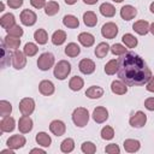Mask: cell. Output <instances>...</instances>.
<instances>
[{
	"instance_id": "obj_1",
	"label": "cell",
	"mask_w": 154,
	"mask_h": 154,
	"mask_svg": "<svg viewBox=\"0 0 154 154\" xmlns=\"http://www.w3.org/2000/svg\"><path fill=\"white\" fill-rule=\"evenodd\" d=\"M118 77L126 85L140 87L147 84L152 71L146 61L134 52H126L118 59Z\"/></svg>"
},
{
	"instance_id": "obj_2",
	"label": "cell",
	"mask_w": 154,
	"mask_h": 154,
	"mask_svg": "<svg viewBox=\"0 0 154 154\" xmlns=\"http://www.w3.org/2000/svg\"><path fill=\"white\" fill-rule=\"evenodd\" d=\"M72 122L78 128H84L89 122V112L84 107H77L72 112Z\"/></svg>"
},
{
	"instance_id": "obj_3",
	"label": "cell",
	"mask_w": 154,
	"mask_h": 154,
	"mask_svg": "<svg viewBox=\"0 0 154 154\" xmlns=\"http://www.w3.org/2000/svg\"><path fill=\"white\" fill-rule=\"evenodd\" d=\"M70 72H71V64L67 60H60L55 64L53 75L57 79L63 81L70 75Z\"/></svg>"
},
{
	"instance_id": "obj_4",
	"label": "cell",
	"mask_w": 154,
	"mask_h": 154,
	"mask_svg": "<svg viewBox=\"0 0 154 154\" xmlns=\"http://www.w3.org/2000/svg\"><path fill=\"white\" fill-rule=\"evenodd\" d=\"M54 65V55L49 52L42 53L37 59V67L42 71H48Z\"/></svg>"
},
{
	"instance_id": "obj_5",
	"label": "cell",
	"mask_w": 154,
	"mask_h": 154,
	"mask_svg": "<svg viewBox=\"0 0 154 154\" xmlns=\"http://www.w3.org/2000/svg\"><path fill=\"white\" fill-rule=\"evenodd\" d=\"M18 107L22 116H30L35 109V101L31 97H24L20 100Z\"/></svg>"
},
{
	"instance_id": "obj_6",
	"label": "cell",
	"mask_w": 154,
	"mask_h": 154,
	"mask_svg": "<svg viewBox=\"0 0 154 154\" xmlns=\"http://www.w3.org/2000/svg\"><path fill=\"white\" fill-rule=\"evenodd\" d=\"M26 55L24 54V52H20L18 49H16L12 54V66L16 70H22L23 67H25L26 65Z\"/></svg>"
},
{
	"instance_id": "obj_7",
	"label": "cell",
	"mask_w": 154,
	"mask_h": 154,
	"mask_svg": "<svg viewBox=\"0 0 154 154\" xmlns=\"http://www.w3.org/2000/svg\"><path fill=\"white\" fill-rule=\"evenodd\" d=\"M37 20V16L34 11L26 8V10H23L20 12V22L23 25L25 26H32Z\"/></svg>"
},
{
	"instance_id": "obj_8",
	"label": "cell",
	"mask_w": 154,
	"mask_h": 154,
	"mask_svg": "<svg viewBox=\"0 0 154 154\" xmlns=\"http://www.w3.org/2000/svg\"><path fill=\"white\" fill-rule=\"evenodd\" d=\"M129 123L132 128H142L147 123V114L142 111H137L135 114H132L129 119Z\"/></svg>"
},
{
	"instance_id": "obj_9",
	"label": "cell",
	"mask_w": 154,
	"mask_h": 154,
	"mask_svg": "<svg viewBox=\"0 0 154 154\" xmlns=\"http://www.w3.org/2000/svg\"><path fill=\"white\" fill-rule=\"evenodd\" d=\"M101 35L105 37V38H114L117 35H118V26L112 23V22H108V23H105L101 28Z\"/></svg>"
},
{
	"instance_id": "obj_10",
	"label": "cell",
	"mask_w": 154,
	"mask_h": 154,
	"mask_svg": "<svg viewBox=\"0 0 154 154\" xmlns=\"http://www.w3.org/2000/svg\"><path fill=\"white\" fill-rule=\"evenodd\" d=\"M25 143H26L25 137H24L23 135H19V134H18V135H13V136H11V137L7 140V142H6L7 147L11 148V149H13V150L24 147Z\"/></svg>"
},
{
	"instance_id": "obj_11",
	"label": "cell",
	"mask_w": 154,
	"mask_h": 154,
	"mask_svg": "<svg viewBox=\"0 0 154 154\" xmlns=\"http://www.w3.org/2000/svg\"><path fill=\"white\" fill-rule=\"evenodd\" d=\"M93 119L95 123L97 124H102L108 119V111L106 109V107L99 106L93 111Z\"/></svg>"
},
{
	"instance_id": "obj_12",
	"label": "cell",
	"mask_w": 154,
	"mask_h": 154,
	"mask_svg": "<svg viewBox=\"0 0 154 154\" xmlns=\"http://www.w3.org/2000/svg\"><path fill=\"white\" fill-rule=\"evenodd\" d=\"M78 69L84 75H91L94 71H95V63L91 60V59H88V58H84L79 61L78 64Z\"/></svg>"
},
{
	"instance_id": "obj_13",
	"label": "cell",
	"mask_w": 154,
	"mask_h": 154,
	"mask_svg": "<svg viewBox=\"0 0 154 154\" xmlns=\"http://www.w3.org/2000/svg\"><path fill=\"white\" fill-rule=\"evenodd\" d=\"M49 130H51V132H52L53 135H55L57 137H59V136H63V135L65 134V131H66V125H65L64 122L55 119V120L51 122V124H49Z\"/></svg>"
},
{
	"instance_id": "obj_14",
	"label": "cell",
	"mask_w": 154,
	"mask_h": 154,
	"mask_svg": "<svg viewBox=\"0 0 154 154\" xmlns=\"http://www.w3.org/2000/svg\"><path fill=\"white\" fill-rule=\"evenodd\" d=\"M18 129L22 134H28L32 130V120L29 116H22L18 120Z\"/></svg>"
},
{
	"instance_id": "obj_15",
	"label": "cell",
	"mask_w": 154,
	"mask_h": 154,
	"mask_svg": "<svg viewBox=\"0 0 154 154\" xmlns=\"http://www.w3.org/2000/svg\"><path fill=\"white\" fill-rule=\"evenodd\" d=\"M16 128V122L12 117L10 116H6V117H2L1 122H0V130L1 132H11L13 131Z\"/></svg>"
},
{
	"instance_id": "obj_16",
	"label": "cell",
	"mask_w": 154,
	"mask_h": 154,
	"mask_svg": "<svg viewBox=\"0 0 154 154\" xmlns=\"http://www.w3.org/2000/svg\"><path fill=\"white\" fill-rule=\"evenodd\" d=\"M136 14H137V10L131 5H125L120 8V17L124 20H131L136 17Z\"/></svg>"
},
{
	"instance_id": "obj_17",
	"label": "cell",
	"mask_w": 154,
	"mask_h": 154,
	"mask_svg": "<svg viewBox=\"0 0 154 154\" xmlns=\"http://www.w3.org/2000/svg\"><path fill=\"white\" fill-rule=\"evenodd\" d=\"M38 90H40V93H41L42 95L49 96V95H52V94L54 93L55 88H54V84H53L51 81L43 79V81H41L40 84H38Z\"/></svg>"
},
{
	"instance_id": "obj_18",
	"label": "cell",
	"mask_w": 154,
	"mask_h": 154,
	"mask_svg": "<svg viewBox=\"0 0 154 154\" xmlns=\"http://www.w3.org/2000/svg\"><path fill=\"white\" fill-rule=\"evenodd\" d=\"M2 43H4L7 48L16 51V49H18L19 46H20V37H16V36H12V35H8V34H7V36L4 37Z\"/></svg>"
},
{
	"instance_id": "obj_19",
	"label": "cell",
	"mask_w": 154,
	"mask_h": 154,
	"mask_svg": "<svg viewBox=\"0 0 154 154\" xmlns=\"http://www.w3.org/2000/svg\"><path fill=\"white\" fill-rule=\"evenodd\" d=\"M12 54L10 52V48H7L4 43H1V58H0V63H1V67L5 69L10 61H12Z\"/></svg>"
},
{
	"instance_id": "obj_20",
	"label": "cell",
	"mask_w": 154,
	"mask_h": 154,
	"mask_svg": "<svg viewBox=\"0 0 154 154\" xmlns=\"http://www.w3.org/2000/svg\"><path fill=\"white\" fill-rule=\"evenodd\" d=\"M111 90L116 95H124L128 91V87L123 81H113L111 84Z\"/></svg>"
},
{
	"instance_id": "obj_21",
	"label": "cell",
	"mask_w": 154,
	"mask_h": 154,
	"mask_svg": "<svg viewBox=\"0 0 154 154\" xmlns=\"http://www.w3.org/2000/svg\"><path fill=\"white\" fill-rule=\"evenodd\" d=\"M123 146H124V149H125L128 153H136V152H138L140 148H141L140 141L134 140V138H128V140H125L124 143H123Z\"/></svg>"
},
{
	"instance_id": "obj_22",
	"label": "cell",
	"mask_w": 154,
	"mask_h": 154,
	"mask_svg": "<svg viewBox=\"0 0 154 154\" xmlns=\"http://www.w3.org/2000/svg\"><path fill=\"white\" fill-rule=\"evenodd\" d=\"M132 29L138 35H146L149 31V23L147 20H137L134 23Z\"/></svg>"
},
{
	"instance_id": "obj_23",
	"label": "cell",
	"mask_w": 154,
	"mask_h": 154,
	"mask_svg": "<svg viewBox=\"0 0 154 154\" xmlns=\"http://www.w3.org/2000/svg\"><path fill=\"white\" fill-rule=\"evenodd\" d=\"M99 10H100V13L103 17H107V18H111V17H113L116 14V7L112 4H109V2L101 4L100 7H99Z\"/></svg>"
},
{
	"instance_id": "obj_24",
	"label": "cell",
	"mask_w": 154,
	"mask_h": 154,
	"mask_svg": "<svg viewBox=\"0 0 154 154\" xmlns=\"http://www.w3.org/2000/svg\"><path fill=\"white\" fill-rule=\"evenodd\" d=\"M83 22L87 26L93 28L97 24V16L93 11H87V12L83 13Z\"/></svg>"
},
{
	"instance_id": "obj_25",
	"label": "cell",
	"mask_w": 154,
	"mask_h": 154,
	"mask_svg": "<svg viewBox=\"0 0 154 154\" xmlns=\"http://www.w3.org/2000/svg\"><path fill=\"white\" fill-rule=\"evenodd\" d=\"M78 41L84 47H91L95 42V37L90 32H81L78 35Z\"/></svg>"
},
{
	"instance_id": "obj_26",
	"label": "cell",
	"mask_w": 154,
	"mask_h": 154,
	"mask_svg": "<svg viewBox=\"0 0 154 154\" xmlns=\"http://www.w3.org/2000/svg\"><path fill=\"white\" fill-rule=\"evenodd\" d=\"M0 24H1V26H2L5 30H7V29H10L11 26L16 25V18H14V16H13L12 13H6V14H4V16L0 18Z\"/></svg>"
},
{
	"instance_id": "obj_27",
	"label": "cell",
	"mask_w": 154,
	"mask_h": 154,
	"mask_svg": "<svg viewBox=\"0 0 154 154\" xmlns=\"http://www.w3.org/2000/svg\"><path fill=\"white\" fill-rule=\"evenodd\" d=\"M102 95H103V89L99 85H91L85 91V96L89 99H99Z\"/></svg>"
},
{
	"instance_id": "obj_28",
	"label": "cell",
	"mask_w": 154,
	"mask_h": 154,
	"mask_svg": "<svg viewBox=\"0 0 154 154\" xmlns=\"http://www.w3.org/2000/svg\"><path fill=\"white\" fill-rule=\"evenodd\" d=\"M35 140H36L37 144H38V146H42V147H49L51 143H52V138H51V136H49L47 132H43V131L37 132Z\"/></svg>"
},
{
	"instance_id": "obj_29",
	"label": "cell",
	"mask_w": 154,
	"mask_h": 154,
	"mask_svg": "<svg viewBox=\"0 0 154 154\" xmlns=\"http://www.w3.org/2000/svg\"><path fill=\"white\" fill-rule=\"evenodd\" d=\"M63 24H64L66 28L76 29V28H78V25H79V20H78L77 17L73 16V14H66V16H64V18H63Z\"/></svg>"
},
{
	"instance_id": "obj_30",
	"label": "cell",
	"mask_w": 154,
	"mask_h": 154,
	"mask_svg": "<svg viewBox=\"0 0 154 154\" xmlns=\"http://www.w3.org/2000/svg\"><path fill=\"white\" fill-rule=\"evenodd\" d=\"M66 41V32L64 30H57L52 35V43L55 46H61Z\"/></svg>"
},
{
	"instance_id": "obj_31",
	"label": "cell",
	"mask_w": 154,
	"mask_h": 154,
	"mask_svg": "<svg viewBox=\"0 0 154 154\" xmlns=\"http://www.w3.org/2000/svg\"><path fill=\"white\" fill-rule=\"evenodd\" d=\"M109 48H111V47L108 46V43H106V42H100V43L96 46V48H95L94 53H95L96 58L102 59V58H105V57L107 55V53H108Z\"/></svg>"
},
{
	"instance_id": "obj_32",
	"label": "cell",
	"mask_w": 154,
	"mask_h": 154,
	"mask_svg": "<svg viewBox=\"0 0 154 154\" xmlns=\"http://www.w3.org/2000/svg\"><path fill=\"white\" fill-rule=\"evenodd\" d=\"M79 53H81V48H79V46H78L77 43H75V42H70V43H67V46L65 47V54H66L67 57H70V58H75V57H77Z\"/></svg>"
},
{
	"instance_id": "obj_33",
	"label": "cell",
	"mask_w": 154,
	"mask_h": 154,
	"mask_svg": "<svg viewBox=\"0 0 154 154\" xmlns=\"http://www.w3.org/2000/svg\"><path fill=\"white\" fill-rule=\"evenodd\" d=\"M83 85H84V81H83V78L79 77V76H73V77L70 79V82H69V87H70V89L73 90V91L81 90V89L83 88Z\"/></svg>"
},
{
	"instance_id": "obj_34",
	"label": "cell",
	"mask_w": 154,
	"mask_h": 154,
	"mask_svg": "<svg viewBox=\"0 0 154 154\" xmlns=\"http://www.w3.org/2000/svg\"><path fill=\"white\" fill-rule=\"evenodd\" d=\"M34 38L38 45H46L48 41V34L45 29H37L34 32Z\"/></svg>"
},
{
	"instance_id": "obj_35",
	"label": "cell",
	"mask_w": 154,
	"mask_h": 154,
	"mask_svg": "<svg viewBox=\"0 0 154 154\" xmlns=\"http://www.w3.org/2000/svg\"><path fill=\"white\" fill-rule=\"evenodd\" d=\"M59 12V4L57 1H48L45 6V13L47 16H55Z\"/></svg>"
},
{
	"instance_id": "obj_36",
	"label": "cell",
	"mask_w": 154,
	"mask_h": 154,
	"mask_svg": "<svg viewBox=\"0 0 154 154\" xmlns=\"http://www.w3.org/2000/svg\"><path fill=\"white\" fill-rule=\"evenodd\" d=\"M75 149V141L70 137L65 138L61 143H60V150L63 153H71Z\"/></svg>"
},
{
	"instance_id": "obj_37",
	"label": "cell",
	"mask_w": 154,
	"mask_h": 154,
	"mask_svg": "<svg viewBox=\"0 0 154 154\" xmlns=\"http://www.w3.org/2000/svg\"><path fill=\"white\" fill-rule=\"evenodd\" d=\"M122 41H123V42L125 43V46L129 47V48H135V47L137 46V43H138L137 38H136L132 34H124L123 37H122Z\"/></svg>"
},
{
	"instance_id": "obj_38",
	"label": "cell",
	"mask_w": 154,
	"mask_h": 154,
	"mask_svg": "<svg viewBox=\"0 0 154 154\" xmlns=\"http://www.w3.org/2000/svg\"><path fill=\"white\" fill-rule=\"evenodd\" d=\"M105 72H106V75H109V76H112V75H114L117 71H118V60H116V59H112V60H109L106 65H105Z\"/></svg>"
},
{
	"instance_id": "obj_39",
	"label": "cell",
	"mask_w": 154,
	"mask_h": 154,
	"mask_svg": "<svg viewBox=\"0 0 154 154\" xmlns=\"http://www.w3.org/2000/svg\"><path fill=\"white\" fill-rule=\"evenodd\" d=\"M23 52L26 57H34L38 52V47L32 42H28V43H25V46L23 48Z\"/></svg>"
},
{
	"instance_id": "obj_40",
	"label": "cell",
	"mask_w": 154,
	"mask_h": 154,
	"mask_svg": "<svg viewBox=\"0 0 154 154\" xmlns=\"http://www.w3.org/2000/svg\"><path fill=\"white\" fill-rule=\"evenodd\" d=\"M11 112H12V105L6 100H1L0 101V116L6 117V116H10Z\"/></svg>"
},
{
	"instance_id": "obj_41",
	"label": "cell",
	"mask_w": 154,
	"mask_h": 154,
	"mask_svg": "<svg viewBox=\"0 0 154 154\" xmlns=\"http://www.w3.org/2000/svg\"><path fill=\"white\" fill-rule=\"evenodd\" d=\"M81 150L83 153H85V154H94L96 152V146L90 141H85V142L82 143Z\"/></svg>"
},
{
	"instance_id": "obj_42",
	"label": "cell",
	"mask_w": 154,
	"mask_h": 154,
	"mask_svg": "<svg viewBox=\"0 0 154 154\" xmlns=\"http://www.w3.org/2000/svg\"><path fill=\"white\" fill-rule=\"evenodd\" d=\"M101 137L103 140H106V141L112 140L114 137V130H113V128L112 126H108V125H106L105 128H102V130H101Z\"/></svg>"
},
{
	"instance_id": "obj_43",
	"label": "cell",
	"mask_w": 154,
	"mask_h": 154,
	"mask_svg": "<svg viewBox=\"0 0 154 154\" xmlns=\"http://www.w3.org/2000/svg\"><path fill=\"white\" fill-rule=\"evenodd\" d=\"M109 51L112 52V54H114V55H119V57L126 53V48H125L123 45H120V43H114L113 46H111Z\"/></svg>"
},
{
	"instance_id": "obj_44",
	"label": "cell",
	"mask_w": 154,
	"mask_h": 154,
	"mask_svg": "<svg viewBox=\"0 0 154 154\" xmlns=\"http://www.w3.org/2000/svg\"><path fill=\"white\" fill-rule=\"evenodd\" d=\"M7 31V34L8 35H12V36H16V37H22L23 36V34H24V31H23V29H22V26H19V25H13V26H11L10 29H7L6 30Z\"/></svg>"
},
{
	"instance_id": "obj_45",
	"label": "cell",
	"mask_w": 154,
	"mask_h": 154,
	"mask_svg": "<svg viewBox=\"0 0 154 154\" xmlns=\"http://www.w3.org/2000/svg\"><path fill=\"white\" fill-rule=\"evenodd\" d=\"M105 152L108 153V154H119L120 153V148L116 143H109V144H107L105 147Z\"/></svg>"
},
{
	"instance_id": "obj_46",
	"label": "cell",
	"mask_w": 154,
	"mask_h": 154,
	"mask_svg": "<svg viewBox=\"0 0 154 154\" xmlns=\"http://www.w3.org/2000/svg\"><path fill=\"white\" fill-rule=\"evenodd\" d=\"M30 4H31L32 7L40 10V8H43L47 2H46V0H30Z\"/></svg>"
},
{
	"instance_id": "obj_47",
	"label": "cell",
	"mask_w": 154,
	"mask_h": 154,
	"mask_svg": "<svg viewBox=\"0 0 154 154\" xmlns=\"http://www.w3.org/2000/svg\"><path fill=\"white\" fill-rule=\"evenodd\" d=\"M23 0H7V5L11 8H19L23 5Z\"/></svg>"
},
{
	"instance_id": "obj_48",
	"label": "cell",
	"mask_w": 154,
	"mask_h": 154,
	"mask_svg": "<svg viewBox=\"0 0 154 154\" xmlns=\"http://www.w3.org/2000/svg\"><path fill=\"white\" fill-rule=\"evenodd\" d=\"M144 107L148 111H154V97H148L144 101Z\"/></svg>"
},
{
	"instance_id": "obj_49",
	"label": "cell",
	"mask_w": 154,
	"mask_h": 154,
	"mask_svg": "<svg viewBox=\"0 0 154 154\" xmlns=\"http://www.w3.org/2000/svg\"><path fill=\"white\" fill-rule=\"evenodd\" d=\"M146 89L150 93H154V76L150 77V79L147 82V85H146Z\"/></svg>"
},
{
	"instance_id": "obj_50",
	"label": "cell",
	"mask_w": 154,
	"mask_h": 154,
	"mask_svg": "<svg viewBox=\"0 0 154 154\" xmlns=\"http://www.w3.org/2000/svg\"><path fill=\"white\" fill-rule=\"evenodd\" d=\"M30 153H31V154H32V153H41V154H45L46 152H45L43 149H40V148H34V149L30 150Z\"/></svg>"
},
{
	"instance_id": "obj_51",
	"label": "cell",
	"mask_w": 154,
	"mask_h": 154,
	"mask_svg": "<svg viewBox=\"0 0 154 154\" xmlns=\"http://www.w3.org/2000/svg\"><path fill=\"white\" fill-rule=\"evenodd\" d=\"M97 1L99 0H83V2L87 4V5H95Z\"/></svg>"
},
{
	"instance_id": "obj_52",
	"label": "cell",
	"mask_w": 154,
	"mask_h": 154,
	"mask_svg": "<svg viewBox=\"0 0 154 154\" xmlns=\"http://www.w3.org/2000/svg\"><path fill=\"white\" fill-rule=\"evenodd\" d=\"M5 153H10V154H14V152H13V149H11V148H8V149H4V150H1V154H5Z\"/></svg>"
},
{
	"instance_id": "obj_53",
	"label": "cell",
	"mask_w": 154,
	"mask_h": 154,
	"mask_svg": "<svg viewBox=\"0 0 154 154\" xmlns=\"http://www.w3.org/2000/svg\"><path fill=\"white\" fill-rule=\"evenodd\" d=\"M64 1H65V4H67V5H73V4L77 2V0H64Z\"/></svg>"
},
{
	"instance_id": "obj_54",
	"label": "cell",
	"mask_w": 154,
	"mask_h": 154,
	"mask_svg": "<svg viewBox=\"0 0 154 154\" xmlns=\"http://www.w3.org/2000/svg\"><path fill=\"white\" fill-rule=\"evenodd\" d=\"M149 31H150V32L154 35V22H153L152 24H149Z\"/></svg>"
},
{
	"instance_id": "obj_55",
	"label": "cell",
	"mask_w": 154,
	"mask_h": 154,
	"mask_svg": "<svg viewBox=\"0 0 154 154\" xmlns=\"http://www.w3.org/2000/svg\"><path fill=\"white\" fill-rule=\"evenodd\" d=\"M149 10H150V12H152V13H154V1L150 4V6H149Z\"/></svg>"
},
{
	"instance_id": "obj_56",
	"label": "cell",
	"mask_w": 154,
	"mask_h": 154,
	"mask_svg": "<svg viewBox=\"0 0 154 154\" xmlns=\"http://www.w3.org/2000/svg\"><path fill=\"white\" fill-rule=\"evenodd\" d=\"M4 8H5V4L1 2V5H0V11H4Z\"/></svg>"
},
{
	"instance_id": "obj_57",
	"label": "cell",
	"mask_w": 154,
	"mask_h": 154,
	"mask_svg": "<svg viewBox=\"0 0 154 154\" xmlns=\"http://www.w3.org/2000/svg\"><path fill=\"white\" fill-rule=\"evenodd\" d=\"M112 1H114V2H122L123 0H112Z\"/></svg>"
}]
</instances>
